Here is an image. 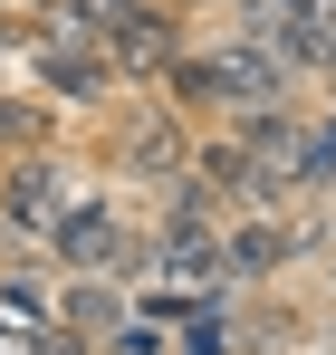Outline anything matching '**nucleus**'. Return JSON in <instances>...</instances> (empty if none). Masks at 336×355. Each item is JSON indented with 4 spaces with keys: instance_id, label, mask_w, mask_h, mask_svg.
I'll list each match as a JSON object with an SVG mask.
<instances>
[{
    "instance_id": "nucleus-1",
    "label": "nucleus",
    "mask_w": 336,
    "mask_h": 355,
    "mask_svg": "<svg viewBox=\"0 0 336 355\" xmlns=\"http://www.w3.org/2000/svg\"><path fill=\"white\" fill-rule=\"evenodd\" d=\"M87 192H96V182H77L58 154H19V164L0 173V231H10V240H39V250H49V240H58V221H67Z\"/></svg>"
},
{
    "instance_id": "nucleus-2",
    "label": "nucleus",
    "mask_w": 336,
    "mask_h": 355,
    "mask_svg": "<svg viewBox=\"0 0 336 355\" xmlns=\"http://www.w3.org/2000/svg\"><path fill=\"white\" fill-rule=\"evenodd\" d=\"M19 49H29V67H39V87H49L58 106H106L115 96V67H106V49H96L87 29L49 19V29H29Z\"/></svg>"
},
{
    "instance_id": "nucleus-3",
    "label": "nucleus",
    "mask_w": 336,
    "mask_h": 355,
    "mask_svg": "<svg viewBox=\"0 0 336 355\" xmlns=\"http://www.w3.org/2000/svg\"><path fill=\"white\" fill-rule=\"evenodd\" d=\"M317 250V231H298L288 211H230L221 221V279L230 288H269L288 259H308Z\"/></svg>"
},
{
    "instance_id": "nucleus-4",
    "label": "nucleus",
    "mask_w": 336,
    "mask_h": 355,
    "mask_svg": "<svg viewBox=\"0 0 336 355\" xmlns=\"http://www.w3.org/2000/svg\"><path fill=\"white\" fill-rule=\"evenodd\" d=\"M183 164H192V135H183L173 106H125L115 116V173L125 182H173Z\"/></svg>"
},
{
    "instance_id": "nucleus-5",
    "label": "nucleus",
    "mask_w": 336,
    "mask_h": 355,
    "mask_svg": "<svg viewBox=\"0 0 336 355\" xmlns=\"http://www.w3.org/2000/svg\"><path fill=\"white\" fill-rule=\"evenodd\" d=\"M96 49H106L115 87H144V77H164V67L183 58V10H173V0H144V10H135L125 29H106Z\"/></svg>"
},
{
    "instance_id": "nucleus-6",
    "label": "nucleus",
    "mask_w": 336,
    "mask_h": 355,
    "mask_svg": "<svg viewBox=\"0 0 336 355\" xmlns=\"http://www.w3.org/2000/svg\"><path fill=\"white\" fill-rule=\"evenodd\" d=\"M49 106H39V96H0V144H10V154H49Z\"/></svg>"
},
{
    "instance_id": "nucleus-7",
    "label": "nucleus",
    "mask_w": 336,
    "mask_h": 355,
    "mask_svg": "<svg viewBox=\"0 0 336 355\" xmlns=\"http://www.w3.org/2000/svg\"><path fill=\"white\" fill-rule=\"evenodd\" d=\"M135 10H144V0H67L58 19H67V29H87V39H106V29H125Z\"/></svg>"
},
{
    "instance_id": "nucleus-8",
    "label": "nucleus",
    "mask_w": 336,
    "mask_h": 355,
    "mask_svg": "<svg viewBox=\"0 0 336 355\" xmlns=\"http://www.w3.org/2000/svg\"><path fill=\"white\" fill-rule=\"evenodd\" d=\"M183 336H192V346H183V355H230V327H221V317H192Z\"/></svg>"
},
{
    "instance_id": "nucleus-9",
    "label": "nucleus",
    "mask_w": 336,
    "mask_h": 355,
    "mask_svg": "<svg viewBox=\"0 0 336 355\" xmlns=\"http://www.w3.org/2000/svg\"><path fill=\"white\" fill-rule=\"evenodd\" d=\"M317 250H327V288H336V240H317Z\"/></svg>"
},
{
    "instance_id": "nucleus-10",
    "label": "nucleus",
    "mask_w": 336,
    "mask_h": 355,
    "mask_svg": "<svg viewBox=\"0 0 336 355\" xmlns=\"http://www.w3.org/2000/svg\"><path fill=\"white\" fill-rule=\"evenodd\" d=\"M39 10H67V0H39Z\"/></svg>"
},
{
    "instance_id": "nucleus-11",
    "label": "nucleus",
    "mask_w": 336,
    "mask_h": 355,
    "mask_svg": "<svg viewBox=\"0 0 336 355\" xmlns=\"http://www.w3.org/2000/svg\"><path fill=\"white\" fill-rule=\"evenodd\" d=\"M327 87H336V58H327Z\"/></svg>"
}]
</instances>
